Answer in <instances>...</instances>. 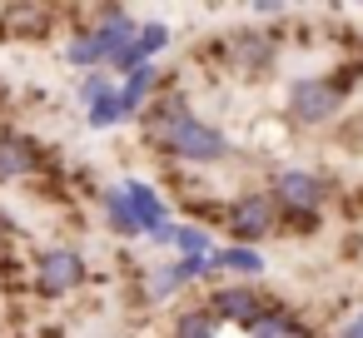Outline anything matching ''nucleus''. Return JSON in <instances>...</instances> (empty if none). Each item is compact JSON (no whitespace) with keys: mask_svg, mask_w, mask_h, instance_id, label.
<instances>
[{"mask_svg":"<svg viewBox=\"0 0 363 338\" xmlns=\"http://www.w3.org/2000/svg\"><path fill=\"white\" fill-rule=\"evenodd\" d=\"M135 130H140L145 150H155V159L169 164V169H219V164L234 159V140L189 105L179 80L145 105Z\"/></svg>","mask_w":363,"mask_h":338,"instance_id":"1","label":"nucleus"},{"mask_svg":"<svg viewBox=\"0 0 363 338\" xmlns=\"http://www.w3.org/2000/svg\"><path fill=\"white\" fill-rule=\"evenodd\" d=\"M363 75L353 65L333 70V75H294L284 85V125L303 130V135H318V130H333L343 120V105L353 95Z\"/></svg>","mask_w":363,"mask_h":338,"instance_id":"2","label":"nucleus"},{"mask_svg":"<svg viewBox=\"0 0 363 338\" xmlns=\"http://www.w3.org/2000/svg\"><path fill=\"white\" fill-rule=\"evenodd\" d=\"M269 194L284 214V234L294 229L298 239L318 234L323 229V214H328V199H333V184L318 174V169H303V164H279L269 174Z\"/></svg>","mask_w":363,"mask_h":338,"instance_id":"3","label":"nucleus"},{"mask_svg":"<svg viewBox=\"0 0 363 338\" xmlns=\"http://www.w3.org/2000/svg\"><path fill=\"white\" fill-rule=\"evenodd\" d=\"M26 288L40 298V303H65V298H80L90 288V259L80 244H45L30 254V269H26Z\"/></svg>","mask_w":363,"mask_h":338,"instance_id":"4","label":"nucleus"},{"mask_svg":"<svg viewBox=\"0 0 363 338\" xmlns=\"http://www.w3.org/2000/svg\"><path fill=\"white\" fill-rule=\"evenodd\" d=\"M219 229L229 234V244H244V249H259L264 239L284 234V214H279L269 184H249V189L229 194V199H224V219H219Z\"/></svg>","mask_w":363,"mask_h":338,"instance_id":"5","label":"nucleus"},{"mask_svg":"<svg viewBox=\"0 0 363 338\" xmlns=\"http://www.w3.org/2000/svg\"><path fill=\"white\" fill-rule=\"evenodd\" d=\"M214 50H219V60H224V70H229V75H239V80H264V75L279 65L284 40H279V30L239 26V30H224Z\"/></svg>","mask_w":363,"mask_h":338,"instance_id":"6","label":"nucleus"},{"mask_svg":"<svg viewBox=\"0 0 363 338\" xmlns=\"http://www.w3.org/2000/svg\"><path fill=\"white\" fill-rule=\"evenodd\" d=\"M204 303H209V313H214L219 323L249 328V323L274 303V293H264L259 283H214V288L204 293Z\"/></svg>","mask_w":363,"mask_h":338,"instance_id":"7","label":"nucleus"},{"mask_svg":"<svg viewBox=\"0 0 363 338\" xmlns=\"http://www.w3.org/2000/svg\"><path fill=\"white\" fill-rule=\"evenodd\" d=\"M45 164H50V154H45V145H40L35 135H26V130H0V189L35 179Z\"/></svg>","mask_w":363,"mask_h":338,"instance_id":"8","label":"nucleus"},{"mask_svg":"<svg viewBox=\"0 0 363 338\" xmlns=\"http://www.w3.org/2000/svg\"><path fill=\"white\" fill-rule=\"evenodd\" d=\"M60 11L55 6H6L0 11V40H16V45H40L55 35Z\"/></svg>","mask_w":363,"mask_h":338,"instance_id":"9","label":"nucleus"},{"mask_svg":"<svg viewBox=\"0 0 363 338\" xmlns=\"http://www.w3.org/2000/svg\"><path fill=\"white\" fill-rule=\"evenodd\" d=\"M120 184H125V194H130V209H135L140 239H150V234H160V229H169V224H174V209H169V199L160 194V184H155V179L130 174V179H120Z\"/></svg>","mask_w":363,"mask_h":338,"instance_id":"10","label":"nucleus"},{"mask_svg":"<svg viewBox=\"0 0 363 338\" xmlns=\"http://www.w3.org/2000/svg\"><path fill=\"white\" fill-rule=\"evenodd\" d=\"M209 264H214V283H259L269 274L264 249H244V244H219Z\"/></svg>","mask_w":363,"mask_h":338,"instance_id":"11","label":"nucleus"},{"mask_svg":"<svg viewBox=\"0 0 363 338\" xmlns=\"http://www.w3.org/2000/svg\"><path fill=\"white\" fill-rule=\"evenodd\" d=\"M174 45V30L164 26V21H145L140 26V35H135V45L110 65V75L120 80V75H130V70H140V65H160V55Z\"/></svg>","mask_w":363,"mask_h":338,"instance_id":"12","label":"nucleus"},{"mask_svg":"<svg viewBox=\"0 0 363 338\" xmlns=\"http://www.w3.org/2000/svg\"><path fill=\"white\" fill-rule=\"evenodd\" d=\"M169 85H174V70H164V65H140V70L120 75V100H125L130 120H140L145 105H150L160 90H169Z\"/></svg>","mask_w":363,"mask_h":338,"instance_id":"13","label":"nucleus"},{"mask_svg":"<svg viewBox=\"0 0 363 338\" xmlns=\"http://www.w3.org/2000/svg\"><path fill=\"white\" fill-rule=\"evenodd\" d=\"M95 209H100V219H105L110 239H120V244L140 239V224H135V209H130V194H125V184H120V179L95 189Z\"/></svg>","mask_w":363,"mask_h":338,"instance_id":"14","label":"nucleus"},{"mask_svg":"<svg viewBox=\"0 0 363 338\" xmlns=\"http://www.w3.org/2000/svg\"><path fill=\"white\" fill-rule=\"evenodd\" d=\"M308 333H313V328L303 323V313L289 308V303H279V298H274V303L244 328V338H308Z\"/></svg>","mask_w":363,"mask_h":338,"instance_id":"15","label":"nucleus"},{"mask_svg":"<svg viewBox=\"0 0 363 338\" xmlns=\"http://www.w3.org/2000/svg\"><path fill=\"white\" fill-rule=\"evenodd\" d=\"M60 60H65V65H75L80 75L105 70V50H100V40L90 35V26H85V21H80V26H70V35L60 40Z\"/></svg>","mask_w":363,"mask_h":338,"instance_id":"16","label":"nucleus"},{"mask_svg":"<svg viewBox=\"0 0 363 338\" xmlns=\"http://www.w3.org/2000/svg\"><path fill=\"white\" fill-rule=\"evenodd\" d=\"M125 125H135V120H130V110H125V100H120V85H115L110 95H100V100L85 110V130H90V135H115V130H125Z\"/></svg>","mask_w":363,"mask_h":338,"instance_id":"17","label":"nucleus"},{"mask_svg":"<svg viewBox=\"0 0 363 338\" xmlns=\"http://www.w3.org/2000/svg\"><path fill=\"white\" fill-rule=\"evenodd\" d=\"M219 318L209 313V303L199 298V303H184L179 313H174V323H169V338H219Z\"/></svg>","mask_w":363,"mask_h":338,"instance_id":"18","label":"nucleus"},{"mask_svg":"<svg viewBox=\"0 0 363 338\" xmlns=\"http://www.w3.org/2000/svg\"><path fill=\"white\" fill-rule=\"evenodd\" d=\"M174 259H209L219 244H214V234L204 229V224H194V219H179L174 224Z\"/></svg>","mask_w":363,"mask_h":338,"instance_id":"19","label":"nucleus"},{"mask_svg":"<svg viewBox=\"0 0 363 338\" xmlns=\"http://www.w3.org/2000/svg\"><path fill=\"white\" fill-rule=\"evenodd\" d=\"M115 85H120V80H115L110 70H90V75H80V80H75V100H80V105L90 110V105H95L100 95H110Z\"/></svg>","mask_w":363,"mask_h":338,"instance_id":"20","label":"nucleus"},{"mask_svg":"<svg viewBox=\"0 0 363 338\" xmlns=\"http://www.w3.org/2000/svg\"><path fill=\"white\" fill-rule=\"evenodd\" d=\"M338 338H363V308H353V313H348V323L338 328Z\"/></svg>","mask_w":363,"mask_h":338,"instance_id":"21","label":"nucleus"},{"mask_svg":"<svg viewBox=\"0 0 363 338\" xmlns=\"http://www.w3.org/2000/svg\"><path fill=\"white\" fill-rule=\"evenodd\" d=\"M338 130H343V140H348V135H358V140H363V115H353V120H348V125H338Z\"/></svg>","mask_w":363,"mask_h":338,"instance_id":"22","label":"nucleus"},{"mask_svg":"<svg viewBox=\"0 0 363 338\" xmlns=\"http://www.w3.org/2000/svg\"><path fill=\"white\" fill-rule=\"evenodd\" d=\"M308 338H318V333H308Z\"/></svg>","mask_w":363,"mask_h":338,"instance_id":"23","label":"nucleus"}]
</instances>
